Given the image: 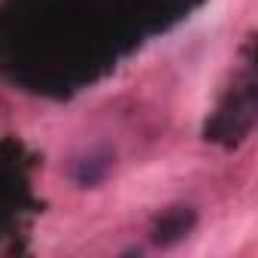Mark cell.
I'll use <instances>...</instances> for the list:
<instances>
[{
  "label": "cell",
  "mask_w": 258,
  "mask_h": 258,
  "mask_svg": "<svg viewBox=\"0 0 258 258\" xmlns=\"http://www.w3.org/2000/svg\"><path fill=\"white\" fill-rule=\"evenodd\" d=\"M195 222H198V216H195V210H191V207H173V210H164V213L155 219L149 240H152L155 246L167 249V246H173V243L185 240V237H188V231L195 228Z\"/></svg>",
  "instance_id": "1"
},
{
  "label": "cell",
  "mask_w": 258,
  "mask_h": 258,
  "mask_svg": "<svg viewBox=\"0 0 258 258\" xmlns=\"http://www.w3.org/2000/svg\"><path fill=\"white\" fill-rule=\"evenodd\" d=\"M109 170H112V155L103 152V149H97V152H88L85 158L76 161L73 179H76V185H82V188H94V185H100V182L106 179Z\"/></svg>",
  "instance_id": "2"
}]
</instances>
